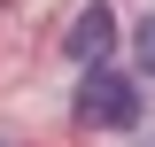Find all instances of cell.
Here are the masks:
<instances>
[{"instance_id": "3", "label": "cell", "mask_w": 155, "mask_h": 147, "mask_svg": "<svg viewBox=\"0 0 155 147\" xmlns=\"http://www.w3.org/2000/svg\"><path fill=\"white\" fill-rule=\"evenodd\" d=\"M140 70H147V77H155V16H147V23H140Z\"/></svg>"}, {"instance_id": "4", "label": "cell", "mask_w": 155, "mask_h": 147, "mask_svg": "<svg viewBox=\"0 0 155 147\" xmlns=\"http://www.w3.org/2000/svg\"><path fill=\"white\" fill-rule=\"evenodd\" d=\"M0 147H8V139H0Z\"/></svg>"}, {"instance_id": "1", "label": "cell", "mask_w": 155, "mask_h": 147, "mask_svg": "<svg viewBox=\"0 0 155 147\" xmlns=\"http://www.w3.org/2000/svg\"><path fill=\"white\" fill-rule=\"evenodd\" d=\"M132 116H140V85H132V77H116L109 62H93V70L78 77V124H85V132L132 124Z\"/></svg>"}, {"instance_id": "2", "label": "cell", "mask_w": 155, "mask_h": 147, "mask_svg": "<svg viewBox=\"0 0 155 147\" xmlns=\"http://www.w3.org/2000/svg\"><path fill=\"white\" fill-rule=\"evenodd\" d=\"M109 39H116V16H109V8H85V16L70 23V39H62V47H70V62H85V70H93V62L109 54Z\"/></svg>"}]
</instances>
